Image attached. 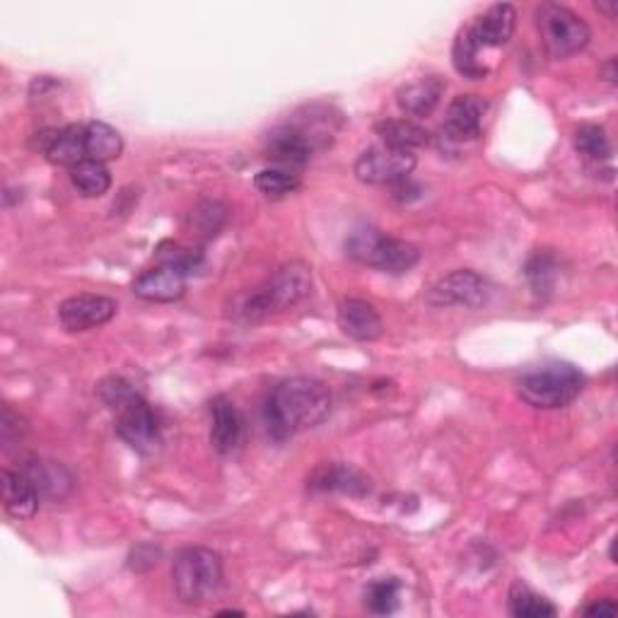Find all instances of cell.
I'll return each instance as SVG.
<instances>
[{"mask_svg": "<svg viewBox=\"0 0 618 618\" xmlns=\"http://www.w3.org/2000/svg\"><path fill=\"white\" fill-rule=\"evenodd\" d=\"M331 413V392L314 377H290L268 394L266 423L276 440L322 425Z\"/></svg>", "mask_w": 618, "mask_h": 618, "instance_id": "cell-1", "label": "cell"}, {"mask_svg": "<svg viewBox=\"0 0 618 618\" xmlns=\"http://www.w3.org/2000/svg\"><path fill=\"white\" fill-rule=\"evenodd\" d=\"M312 293V268L302 261H290L278 268L266 283L254 288L252 293L242 295L235 305V317L256 324L271 317V314L295 307L298 302Z\"/></svg>", "mask_w": 618, "mask_h": 618, "instance_id": "cell-2", "label": "cell"}, {"mask_svg": "<svg viewBox=\"0 0 618 618\" xmlns=\"http://www.w3.org/2000/svg\"><path fill=\"white\" fill-rule=\"evenodd\" d=\"M172 585L182 604H208L223 587V558L206 546L184 548L172 563Z\"/></svg>", "mask_w": 618, "mask_h": 618, "instance_id": "cell-3", "label": "cell"}, {"mask_svg": "<svg viewBox=\"0 0 618 618\" xmlns=\"http://www.w3.org/2000/svg\"><path fill=\"white\" fill-rule=\"evenodd\" d=\"M585 389V375L570 363H546L524 372L517 392L522 401L541 411H556L573 404Z\"/></svg>", "mask_w": 618, "mask_h": 618, "instance_id": "cell-4", "label": "cell"}, {"mask_svg": "<svg viewBox=\"0 0 618 618\" xmlns=\"http://www.w3.org/2000/svg\"><path fill=\"white\" fill-rule=\"evenodd\" d=\"M346 254L358 264L377 268L382 273L404 276L421 259L411 242L384 235L377 228H355L346 240Z\"/></svg>", "mask_w": 618, "mask_h": 618, "instance_id": "cell-5", "label": "cell"}, {"mask_svg": "<svg viewBox=\"0 0 618 618\" xmlns=\"http://www.w3.org/2000/svg\"><path fill=\"white\" fill-rule=\"evenodd\" d=\"M536 27H539L546 51L553 58L575 56L592 39L587 22L558 3H544L536 8Z\"/></svg>", "mask_w": 618, "mask_h": 618, "instance_id": "cell-6", "label": "cell"}, {"mask_svg": "<svg viewBox=\"0 0 618 618\" xmlns=\"http://www.w3.org/2000/svg\"><path fill=\"white\" fill-rule=\"evenodd\" d=\"M116 411V435H119L128 447L141 454H153L160 447V421L141 394H133L126 399Z\"/></svg>", "mask_w": 618, "mask_h": 618, "instance_id": "cell-7", "label": "cell"}, {"mask_svg": "<svg viewBox=\"0 0 618 618\" xmlns=\"http://www.w3.org/2000/svg\"><path fill=\"white\" fill-rule=\"evenodd\" d=\"M425 300L433 307H466L481 310L491 300V285L483 276H478L469 268H459L428 290Z\"/></svg>", "mask_w": 618, "mask_h": 618, "instance_id": "cell-8", "label": "cell"}, {"mask_svg": "<svg viewBox=\"0 0 618 618\" xmlns=\"http://www.w3.org/2000/svg\"><path fill=\"white\" fill-rule=\"evenodd\" d=\"M416 170V155L406 153V150H394V148H372L363 153L355 162V177L363 184H396L406 177H411Z\"/></svg>", "mask_w": 618, "mask_h": 618, "instance_id": "cell-9", "label": "cell"}, {"mask_svg": "<svg viewBox=\"0 0 618 618\" xmlns=\"http://www.w3.org/2000/svg\"><path fill=\"white\" fill-rule=\"evenodd\" d=\"M116 300L107 298V295H73L61 302L58 307V319H61V326L66 331H90L97 329V326L107 324L116 317Z\"/></svg>", "mask_w": 618, "mask_h": 618, "instance_id": "cell-10", "label": "cell"}, {"mask_svg": "<svg viewBox=\"0 0 618 618\" xmlns=\"http://www.w3.org/2000/svg\"><path fill=\"white\" fill-rule=\"evenodd\" d=\"M34 148L46 155L51 165L75 167L88 160L85 155V126H66V128H46L34 136Z\"/></svg>", "mask_w": 618, "mask_h": 618, "instance_id": "cell-11", "label": "cell"}, {"mask_svg": "<svg viewBox=\"0 0 618 618\" xmlns=\"http://www.w3.org/2000/svg\"><path fill=\"white\" fill-rule=\"evenodd\" d=\"M307 486L314 493H346L353 498H363L372 491L370 478L346 464H319L307 478Z\"/></svg>", "mask_w": 618, "mask_h": 618, "instance_id": "cell-12", "label": "cell"}, {"mask_svg": "<svg viewBox=\"0 0 618 618\" xmlns=\"http://www.w3.org/2000/svg\"><path fill=\"white\" fill-rule=\"evenodd\" d=\"M312 153H314V145L293 124L276 128V131L268 136V141H266L268 160L276 162L278 167L288 170V172L305 167L312 160Z\"/></svg>", "mask_w": 618, "mask_h": 618, "instance_id": "cell-13", "label": "cell"}, {"mask_svg": "<svg viewBox=\"0 0 618 618\" xmlns=\"http://www.w3.org/2000/svg\"><path fill=\"white\" fill-rule=\"evenodd\" d=\"M515 25H517L515 8L510 3H498L488 8L481 18H476L469 32L474 42L481 46L483 51H488L505 46L512 39V34H515Z\"/></svg>", "mask_w": 618, "mask_h": 618, "instance_id": "cell-14", "label": "cell"}, {"mask_svg": "<svg viewBox=\"0 0 618 618\" xmlns=\"http://www.w3.org/2000/svg\"><path fill=\"white\" fill-rule=\"evenodd\" d=\"M483 114H486L483 100H478L476 95H459L457 100H452V104L447 107V119L445 126H442V133L454 143L474 141V138L481 136Z\"/></svg>", "mask_w": 618, "mask_h": 618, "instance_id": "cell-15", "label": "cell"}, {"mask_svg": "<svg viewBox=\"0 0 618 618\" xmlns=\"http://www.w3.org/2000/svg\"><path fill=\"white\" fill-rule=\"evenodd\" d=\"M338 326L341 331L353 338V341H375L382 336L384 324L375 305H370L365 300L348 298L338 305Z\"/></svg>", "mask_w": 618, "mask_h": 618, "instance_id": "cell-16", "label": "cell"}, {"mask_svg": "<svg viewBox=\"0 0 618 618\" xmlns=\"http://www.w3.org/2000/svg\"><path fill=\"white\" fill-rule=\"evenodd\" d=\"M186 293V276L170 266H155L133 281V295L145 302H177Z\"/></svg>", "mask_w": 618, "mask_h": 618, "instance_id": "cell-17", "label": "cell"}, {"mask_svg": "<svg viewBox=\"0 0 618 618\" xmlns=\"http://www.w3.org/2000/svg\"><path fill=\"white\" fill-rule=\"evenodd\" d=\"M3 481V508L10 517L32 520L39 510V493L25 471H8L0 474Z\"/></svg>", "mask_w": 618, "mask_h": 618, "instance_id": "cell-18", "label": "cell"}, {"mask_svg": "<svg viewBox=\"0 0 618 618\" xmlns=\"http://www.w3.org/2000/svg\"><path fill=\"white\" fill-rule=\"evenodd\" d=\"M22 471L27 474V478L34 483V488H37L39 498H46V500H63L68 493L73 491V486H75L73 474L58 462L30 459Z\"/></svg>", "mask_w": 618, "mask_h": 618, "instance_id": "cell-19", "label": "cell"}, {"mask_svg": "<svg viewBox=\"0 0 618 618\" xmlns=\"http://www.w3.org/2000/svg\"><path fill=\"white\" fill-rule=\"evenodd\" d=\"M211 445L220 454H230L232 450H237L242 440V416L237 411V406L232 404L228 396H215L211 401Z\"/></svg>", "mask_w": 618, "mask_h": 618, "instance_id": "cell-20", "label": "cell"}, {"mask_svg": "<svg viewBox=\"0 0 618 618\" xmlns=\"http://www.w3.org/2000/svg\"><path fill=\"white\" fill-rule=\"evenodd\" d=\"M445 88L447 85L438 75L418 78L396 92V104L408 116H430L438 109L442 95H445Z\"/></svg>", "mask_w": 618, "mask_h": 618, "instance_id": "cell-21", "label": "cell"}, {"mask_svg": "<svg viewBox=\"0 0 618 618\" xmlns=\"http://www.w3.org/2000/svg\"><path fill=\"white\" fill-rule=\"evenodd\" d=\"M124 138L114 126L104 121L85 124V155L95 162H112L121 158Z\"/></svg>", "mask_w": 618, "mask_h": 618, "instance_id": "cell-22", "label": "cell"}, {"mask_svg": "<svg viewBox=\"0 0 618 618\" xmlns=\"http://www.w3.org/2000/svg\"><path fill=\"white\" fill-rule=\"evenodd\" d=\"M377 133L382 136V141L387 148L394 150H406V153H413L416 148H423L430 141V133L423 126H418L411 119H387L377 124Z\"/></svg>", "mask_w": 618, "mask_h": 618, "instance_id": "cell-23", "label": "cell"}, {"mask_svg": "<svg viewBox=\"0 0 618 618\" xmlns=\"http://www.w3.org/2000/svg\"><path fill=\"white\" fill-rule=\"evenodd\" d=\"M452 63L464 78H471V80H481L491 73V68L486 66L483 49L474 42L469 27L462 30L457 42H454Z\"/></svg>", "mask_w": 618, "mask_h": 618, "instance_id": "cell-24", "label": "cell"}, {"mask_svg": "<svg viewBox=\"0 0 618 618\" xmlns=\"http://www.w3.org/2000/svg\"><path fill=\"white\" fill-rule=\"evenodd\" d=\"M71 182L85 198H100L112 189V174L104 162L83 160L71 167Z\"/></svg>", "mask_w": 618, "mask_h": 618, "instance_id": "cell-25", "label": "cell"}, {"mask_svg": "<svg viewBox=\"0 0 618 618\" xmlns=\"http://www.w3.org/2000/svg\"><path fill=\"white\" fill-rule=\"evenodd\" d=\"M158 264L160 266H170L174 271H179L182 276H194V273H201L206 268V256L203 252L191 249V247H182L177 242H162L158 252Z\"/></svg>", "mask_w": 618, "mask_h": 618, "instance_id": "cell-26", "label": "cell"}, {"mask_svg": "<svg viewBox=\"0 0 618 618\" xmlns=\"http://www.w3.org/2000/svg\"><path fill=\"white\" fill-rule=\"evenodd\" d=\"M510 614L517 618H553L558 614L556 606L541 594H536L527 585L517 582L510 590Z\"/></svg>", "mask_w": 618, "mask_h": 618, "instance_id": "cell-27", "label": "cell"}, {"mask_svg": "<svg viewBox=\"0 0 618 618\" xmlns=\"http://www.w3.org/2000/svg\"><path fill=\"white\" fill-rule=\"evenodd\" d=\"M254 186L259 189L266 198H283L300 189V177L295 172H288L281 167H268L261 170L254 177Z\"/></svg>", "mask_w": 618, "mask_h": 618, "instance_id": "cell-28", "label": "cell"}, {"mask_svg": "<svg viewBox=\"0 0 618 618\" xmlns=\"http://www.w3.org/2000/svg\"><path fill=\"white\" fill-rule=\"evenodd\" d=\"M399 590H401L399 580H394V578L372 582L365 592L368 609L377 616L394 614L396 609H399Z\"/></svg>", "mask_w": 618, "mask_h": 618, "instance_id": "cell-29", "label": "cell"}, {"mask_svg": "<svg viewBox=\"0 0 618 618\" xmlns=\"http://www.w3.org/2000/svg\"><path fill=\"white\" fill-rule=\"evenodd\" d=\"M575 148L578 153H582L590 160H609L611 158V143H609V136L602 126H594V124H585L580 126L575 131Z\"/></svg>", "mask_w": 618, "mask_h": 618, "instance_id": "cell-30", "label": "cell"}, {"mask_svg": "<svg viewBox=\"0 0 618 618\" xmlns=\"http://www.w3.org/2000/svg\"><path fill=\"white\" fill-rule=\"evenodd\" d=\"M228 220V208L218 201H203L196 206V211L191 213V228L196 230L198 237L213 240L220 228L225 225Z\"/></svg>", "mask_w": 618, "mask_h": 618, "instance_id": "cell-31", "label": "cell"}, {"mask_svg": "<svg viewBox=\"0 0 618 618\" xmlns=\"http://www.w3.org/2000/svg\"><path fill=\"white\" fill-rule=\"evenodd\" d=\"M527 278L534 288V293H546L556 281V259L548 252L534 254L527 264Z\"/></svg>", "mask_w": 618, "mask_h": 618, "instance_id": "cell-32", "label": "cell"}, {"mask_svg": "<svg viewBox=\"0 0 618 618\" xmlns=\"http://www.w3.org/2000/svg\"><path fill=\"white\" fill-rule=\"evenodd\" d=\"M97 394H100V399L114 411V408H119L126 399H131L136 389L131 387V382H126L124 377H109V380L100 382Z\"/></svg>", "mask_w": 618, "mask_h": 618, "instance_id": "cell-33", "label": "cell"}, {"mask_svg": "<svg viewBox=\"0 0 618 618\" xmlns=\"http://www.w3.org/2000/svg\"><path fill=\"white\" fill-rule=\"evenodd\" d=\"M25 430H27L25 418L18 416L10 406H5L3 418H0V442H3L5 447H10L15 440L25 435Z\"/></svg>", "mask_w": 618, "mask_h": 618, "instance_id": "cell-34", "label": "cell"}, {"mask_svg": "<svg viewBox=\"0 0 618 618\" xmlns=\"http://www.w3.org/2000/svg\"><path fill=\"white\" fill-rule=\"evenodd\" d=\"M392 189H394V198H399V201H413V198L421 196V189L411 182V177L392 184Z\"/></svg>", "mask_w": 618, "mask_h": 618, "instance_id": "cell-35", "label": "cell"}, {"mask_svg": "<svg viewBox=\"0 0 618 618\" xmlns=\"http://www.w3.org/2000/svg\"><path fill=\"white\" fill-rule=\"evenodd\" d=\"M616 611H618V606L614 599H599L585 609L587 616H614Z\"/></svg>", "mask_w": 618, "mask_h": 618, "instance_id": "cell-36", "label": "cell"}, {"mask_svg": "<svg viewBox=\"0 0 618 618\" xmlns=\"http://www.w3.org/2000/svg\"><path fill=\"white\" fill-rule=\"evenodd\" d=\"M597 8L602 10V13L609 15V18H616V0H614V3H602V0H599Z\"/></svg>", "mask_w": 618, "mask_h": 618, "instance_id": "cell-37", "label": "cell"}, {"mask_svg": "<svg viewBox=\"0 0 618 618\" xmlns=\"http://www.w3.org/2000/svg\"><path fill=\"white\" fill-rule=\"evenodd\" d=\"M604 73H606V80H609V83H616V61H609V63H606Z\"/></svg>", "mask_w": 618, "mask_h": 618, "instance_id": "cell-38", "label": "cell"}, {"mask_svg": "<svg viewBox=\"0 0 618 618\" xmlns=\"http://www.w3.org/2000/svg\"><path fill=\"white\" fill-rule=\"evenodd\" d=\"M220 616H244V611H232V609H228V611H220Z\"/></svg>", "mask_w": 618, "mask_h": 618, "instance_id": "cell-39", "label": "cell"}]
</instances>
